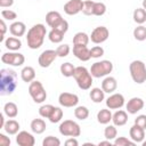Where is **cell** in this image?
Wrapping results in <instances>:
<instances>
[{
    "label": "cell",
    "mask_w": 146,
    "mask_h": 146,
    "mask_svg": "<svg viewBox=\"0 0 146 146\" xmlns=\"http://www.w3.org/2000/svg\"><path fill=\"white\" fill-rule=\"evenodd\" d=\"M5 47L10 51H17L22 48V41L17 36H9L5 40Z\"/></svg>",
    "instance_id": "cell-22"
},
{
    "label": "cell",
    "mask_w": 146,
    "mask_h": 146,
    "mask_svg": "<svg viewBox=\"0 0 146 146\" xmlns=\"http://www.w3.org/2000/svg\"><path fill=\"white\" fill-rule=\"evenodd\" d=\"M110 36V31L106 26H97L92 30L91 34H90V40L91 42L99 44L105 42Z\"/></svg>",
    "instance_id": "cell-9"
},
{
    "label": "cell",
    "mask_w": 146,
    "mask_h": 146,
    "mask_svg": "<svg viewBox=\"0 0 146 146\" xmlns=\"http://www.w3.org/2000/svg\"><path fill=\"white\" fill-rule=\"evenodd\" d=\"M94 3L95 1L92 0H86L83 1V8H82V13L87 16L94 15Z\"/></svg>",
    "instance_id": "cell-39"
},
{
    "label": "cell",
    "mask_w": 146,
    "mask_h": 146,
    "mask_svg": "<svg viewBox=\"0 0 146 146\" xmlns=\"http://www.w3.org/2000/svg\"><path fill=\"white\" fill-rule=\"evenodd\" d=\"M112 113L110 108H102L97 113V121L100 124H108L112 121Z\"/></svg>",
    "instance_id": "cell-25"
},
{
    "label": "cell",
    "mask_w": 146,
    "mask_h": 146,
    "mask_svg": "<svg viewBox=\"0 0 146 146\" xmlns=\"http://www.w3.org/2000/svg\"><path fill=\"white\" fill-rule=\"evenodd\" d=\"M47 29L43 24H35L33 25L26 34V42L27 47L31 49H39L46 38Z\"/></svg>",
    "instance_id": "cell-2"
},
{
    "label": "cell",
    "mask_w": 146,
    "mask_h": 146,
    "mask_svg": "<svg viewBox=\"0 0 146 146\" xmlns=\"http://www.w3.org/2000/svg\"><path fill=\"white\" fill-rule=\"evenodd\" d=\"M143 146H146V140H144V141H143Z\"/></svg>",
    "instance_id": "cell-54"
},
{
    "label": "cell",
    "mask_w": 146,
    "mask_h": 146,
    "mask_svg": "<svg viewBox=\"0 0 146 146\" xmlns=\"http://www.w3.org/2000/svg\"><path fill=\"white\" fill-rule=\"evenodd\" d=\"M135 124L139 125L143 129H146V114H140L135 119Z\"/></svg>",
    "instance_id": "cell-46"
},
{
    "label": "cell",
    "mask_w": 146,
    "mask_h": 146,
    "mask_svg": "<svg viewBox=\"0 0 146 146\" xmlns=\"http://www.w3.org/2000/svg\"><path fill=\"white\" fill-rule=\"evenodd\" d=\"M124 97L122 94H119V92H115V94H112L108 98H106V106L107 108L110 110H120L123 105H124Z\"/></svg>",
    "instance_id": "cell-12"
},
{
    "label": "cell",
    "mask_w": 146,
    "mask_h": 146,
    "mask_svg": "<svg viewBox=\"0 0 146 146\" xmlns=\"http://www.w3.org/2000/svg\"><path fill=\"white\" fill-rule=\"evenodd\" d=\"M3 113H5V115H7L9 119H14V117H16L17 114H18V107H17V105H16L15 103L8 102V103H6L5 106H3Z\"/></svg>",
    "instance_id": "cell-27"
},
{
    "label": "cell",
    "mask_w": 146,
    "mask_h": 146,
    "mask_svg": "<svg viewBox=\"0 0 146 146\" xmlns=\"http://www.w3.org/2000/svg\"><path fill=\"white\" fill-rule=\"evenodd\" d=\"M112 122L114 125L116 127H122L128 122V114L125 111L123 110H119L116 111L113 115H112Z\"/></svg>",
    "instance_id": "cell-20"
},
{
    "label": "cell",
    "mask_w": 146,
    "mask_h": 146,
    "mask_svg": "<svg viewBox=\"0 0 146 146\" xmlns=\"http://www.w3.org/2000/svg\"><path fill=\"white\" fill-rule=\"evenodd\" d=\"M129 135H130L131 140H133L136 144L137 143H143L144 139H145V129L140 128L137 124H133L129 130Z\"/></svg>",
    "instance_id": "cell-17"
},
{
    "label": "cell",
    "mask_w": 146,
    "mask_h": 146,
    "mask_svg": "<svg viewBox=\"0 0 146 146\" xmlns=\"http://www.w3.org/2000/svg\"><path fill=\"white\" fill-rule=\"evenodd\" d=\"M1 16L3 19H7V21H15L17 18V14L11 9H3L1 11Z\"/></svg>",
    "instance_id": "cell-43"
},
{
    "label": "cell",
    "mask_w": 146,
    "mask_h": 146,
    "mask_svg": "<svg viewBox=\"0 0 146 146\" xmlns=\"http://www.w3.org/2000/svg\"><path fill=\"white\" fill-rule=\"evenodd\" d=\"M1 62L3 64H8V65H11V66H22L25 62V57L21 52L9 51V52L2 54Z\"/></svg>",
    "instance_id": "cell-8"
},
{
    "label": "cell",
    "mask_w": 146,
    "mask_h": 146,
    "mask_svg": "<svg viewBox=\"0 0 146 146\" xmlns=\"http://www.w3.org/2000/svg\"><path fill=\"white\" fill-rule=\"evenodd\" d=\"M70 51H71V48H70V46L66 44V43H64V44H59V46L57 47V49H56L57 56H58V57H62V58L66 57V56L70 54Z\"/></svg>",
    "instance_id": "cell-41"
},
{
    "label": "cell",
    "mask_w": 146,
    "mask_h": 146,
    "mask_svg": "<svg viewBox=\"0 0 146 146\" xmlns=\"http://www.w3.org/2000/svg\"><path fill=\"white\" fill-rule=\"evenodd\" d=\"M14 5V0H0V7L1 8H9Z\"/></svg>",
    "instance_id": "cell-50"
},
{
    "label": "cell",
    "mask_w": 146,
    "mask_h": 146,
    "mask_svg": "<svg viewBox=\"0 0 146 146\" xmlns=\"http://www.w3.org/2000/svg\"><path fill=\"white\" fill-rule=\"evenodd\" d=\"M117 136V130H116V125L114 124H110L104 129V137L108 140H114Z\"/></svg>",
    "instance_id": "cell-34"
},
{
    "label": "cell",
    "mask_w": 146,
    "mask_h": 146,
    "mask_svg": "<svg viewBox=\"0 0 146 146\" xmlns=\"http://www.w3.org/2000/svg\"><path fill=\"white\" fill-rule=\"evenodd\" d=\"M112 71H113V64L111 60H107V59L96 62L90 67V73L94 78L107 76Z\"/></svg>",
    "instance_id": "cell-5"
},
{
    "label": "cell",
    "mask_w": 146,
    "mask_h": 146,
    "mask_svg": "<svg viewBox=\"0 0 146 146\" xmlns=\"http://www.w3.org/2000/svg\"><path fill=\"white\" fill-rule=\"evenodd\" d=\"M10 138L7 137L5 133H0V145L1 146H9L10 145Z\"/></svg>",
    "instance_id": "cell-47"
},
{
    "label": "cell",
    "mask_w": 146,
    "mask_h": 146,
    "mask_svg": "<svg viewBox=\"0 0 146 146\" xmlns=\"http://www.w3.org/2000/svg\"><path fill=\"white\" fill-rule=\"evenodd\" d=\"M21 78H22V80L24 82L31 83L35 79V71H34V68L32 66H25V67H23L22 71H21Z\"/></svg>",
    "instance_id": "cell-23"
},
{
    "label": "cell",
    "mask_w": 146,
    "mask_h": 146,
    "mask_svg": "<svg viewBox=\"0 0 146 146\" xmlns=\"http://www.w3.org/2000/svg\"><path fill=\"white\" fill-rule=\"evenodd\" d=\"M82 8H83L82 0H68L64 5V11H65V14H67L70 16L79 14L80 11H82Z\"/></svg>",
    "instance_id": "cell-13"
},
{
    "label": "cell",
    "mask_w": 146,
    "mask_h": 146,
    "mask_svg": "<svg viewBox=\"0 0 146 146\" xmlns=\"http://www.w3.org/2000/svg\"><path fill=\"white\" fill-rule=\"evenodd\" d=\"M48 38L52 43H60L64 39V33L56 29H51V31L48 33Z\"/></svg>",
    "instance_id": "cell-32"
},
{
    "label": "cell",
    "mask_w": 146,
    "mask_h": 146,
    "mask_svg": "<svg viewBox=\"0 0 146 146\" xmlns=\"http://www.w3.org/2000/svg\"><path fill=\"white\" fill-rule=\"evenodd\" d=\"M17 88V73L10 68L0 70V95L9 96Z\"/></svg>",
    "instance_id": "cell-1"
},
{
    "label": "cell",
    "mask_w": 146,
    "mask_h": 146,
    "mask_svg": "<svg viewBox=\"0 0 146 146\" xmlns=\"http://www.w3.org/2000/svg\"><path fill=\"white\" fill-rule=\"evenodd\" d=\"M132 17H133V21L141 25L143 23L146 22V10L141 7V8H137L133 10V14H132Z\"/></svg>",
    "instance_id": "cell-30"
},
{
    "label": "cell",
    "mask_w": 146,
    "mask_h": 146,
    "mask_svg": "<svg viewBox=\"0 0 146 146\" xmlns=\"http://www.w3.org/2000/svg\"><path fill=\"white\" fill-rule=\"evenodd\" d=\"M29 94L32 97L34 103L41 104L47 99V91L43 88L42 83L38 80H34L29 86Z\"/></svg>",
    "instance_id": "cell-6"
},
{
    "label": "cell",
    "mask_w": 146,
    "mask_h": 146,
    "mask_svg": "<svg viewBox=\"0 0 146 146\" xmlns=\"http://www.w3.org/2000/svg\"><path fill=\"white\" fill-rule=\"evenodd\" d=\"M55 106H52L51 104H46V105H42L40 108H39V114L41 117H44V119H49L50 114L52 113Z\"/></svg>",
    "instance_id": "cell-37"
},
{
    "label": "cell",
    "mask_w": 146,
    "mask_h": 146,
    "mask_svg": "<svg viewBox=\"0 0 146 146\" xmlns=\"http://www.w3.org/2000/svg\"><path fill=\"white\" fill-rule=\"evenodd\" d=\"M89 97L96 104L102 103L105 99V91L102 88H92L89 92Z\"/></svg>",
    "instance_id": "cell-26"
},
{
    "label": "cell",
    "mask_w": 146,
    "mask_h": 146,
    "mask_svg": "<svg viewBox=\"0 0 146 146\" xmlns=\"http://www.w3.org/2000/svg\"><path fill=\"white\" fill-rule=\"evenodd\" d=\"M144 105H145V103L140 97H132L128 100L125 108L129 114H137V112L143 110Z\"/></svg>",
    "instance_id": "cell-14"
},
{
    "label": "cell",
    "mask_w": 146,
    "mask_h": 146,
    "mask_svg": "<svg viewBox=\"0 0 146 146\" xmlns=\"http://www.w3.org/2000/svg\"><path fill=\"white\" fill-rule=\"evenodd\" d=\"M58 103L63 107H74L79 103V97L72 92H62L58 96Z\"/></svg>",
    "instance_id": "cell-11"
},
{
    "label": "cell",
    "mask_w": 146,
    "mask_h": 146,
    "mask_svg": "<svg viewBox=\"0 0 146 146\" xmlns=\"http://www.w3.org/2000/svg\"><path fill=\"white\" fill-rule=\"evenodd\" d=\"M74 116L78 120L83 121L89 116V110L86 106H76L74 110Z\"/></svg>",
    "instance_id": "cell-33"
},
{
    "label": "cell",
    "mask_w": 146,
    "mask_h": 146,
    "mask_svg": "<svg viewBox=\"0 0 146 146\" xmlns=\"http://www.w3.org/2000/svg\"><path fill=\"white\" fill-rule=\"evenodd\" d=\"M113 144L115 145V146H133L136 143L133 141V140H130V139H128L127 137H116L115 139H114V141H113Z\"/></svg>",
    "instance_id": "cell-38"
},
{
    "label": "cell",
    "mask_w": 146,
    "mask_h": 146,
    "mask_svg": "<svg viewBox=\"0 0 146 146\" xmlns=\"http://www.w3.org/2000/svg\"><path fill=\"white\" fill-rule=\"evenodd\" d=\"M62 19H63V17H62L60 13L55 11V10H51V11L47 13V15H46V23H47V25L50 26L51 29L55 27Z\"/></svg>",
    "instance_id": "cell-21"
},
{
    "label": "cell",
    "mask_w": 146,
    "mask_h": 146,
    "mask_svg": "<svg viewBox=\"0 0 146 146\" xmlns=\"http://www.w3.org/2000/svg\"><path fill=\"white\" fill-rule=\"evenodd\" d=\"M116 88H117V81H116V79L113 78V76L107 75V76L103 80V82H102V89H103L105 92H107V94L114 92V91L116 90Z\"/></svg>",
    "instance_id": "cell-18"
},
{
    "label": "cell",
    "mask_w": 146,
    "mask_h": 146,
    "mask_svg": "<svg viewBox=\"0 0 146 146\" xmlns=\"http://www.w3.org/2000/svg\"><path fill=\"white\" fill-rule=\"evenodd\" d=\"M0 26H1V36H0V41L2 42V41H3V36H5L6 32H7V25H6L3 18L0 21Z\"/></svg>",
    "instance_id": "cell-48"
},
{
    "label": "cell",
    "mask_w": 146,
    "mask_h": 146,
    "mask_svg": "<svg viewBox=\"0 0 146 146\" xmlns=\"http://www.w3.org/2000/svg\"><path fill=\"white\" fill-rule=\"evenodd\" d=\"M133 38L137 41H144V40H146V27L143 26V25L137 26L133 30Z\"/></svg>",
    "instance_id": "cell-35"
},
{
    "label": "cell",
    "mask_w": 146,
    "mask_h": 146,
    "mask_svg": "<svg viewBox=\"0 0 146 146\" xmlns=\"http://www.w3.org/2000/svg\"><path fill=\"white\" fill-rule=\"evenodd\" d=\"M73 55L81 62H87L91 58L90 49H88V47L83 44H73Z\"/></svg>",
    "instance_id": "cell-15"
},
{
    "label": "cell",
    "mask_w": 146,
    "mask_h": 146,
    "mask_svg": "<svg viewBox=\"0 0 146 146\" xmlns=\"http://www.w3.org/2000/svg\"><path fill=\"white\" fill-rule=\"evenodd\" d=\"M9 31H10V33L14 36L19 38V36H23L25 34V32H26V25L23 22L17 21V22H14V23L10 24Z\"/></svg>",
    "instance_id": "cell-19"
},
{
    "label": "cell",
    "mask_w": 146,
    "mask_h": 146,
    "mask_svg": "<svg viewBox=\"0 0 146 146\" xmlns=\"http://www.w3.org/2000/svg\"><path fill=\"white\" fill-rule=\"evenodd\" d=\"M141 5H143V8L146 10V0H143V3Z\"/></svg>",
    "instance_id": "cell-53"
},
{
    "label": "cell",
    "mask_w": 146,
    "mask_h": 146,
    "mask_svg": "<svg viewBox=\"0 0 146 146\" xmlns=\"http://www.w3.org/2000/svg\"><path fill=\"white\" fill-rule=\"evenodd\" d=\"M106 13V5L104 2L94 3V16H103Z\"/></svg>",
    "instance_id": "cell-40"
},
{
    "label": "cell",
    "mask_w": 146,
    "mask_h": 146,
    "mask_svg": "<svg viewBox=\"0 0 146 146\" xmlns=\"http://www.w3.org/2000/svg\"><path fill=\"white\" fill-rule=\"evenodd\" d=\"M57 57H58V56H57L56 50L47 49V50H43V51L40 54V56H39V58H38V63H39V65H40L41 67L47 68V67H49V66L54 63V60H55Z\"/></svg>",
    "instance_id": "cell-10"
},
{
    "label": "cell",
    "mask_w": 146,
    "mask_h": 146,
    "mask_svg": "<svg viewBox=\"0 0 146 146\" xmlns=\"http://www.w3.org/2000/svg\"><path fill=\"white\" fill-rule=\"evenodd\" d=\"M52 29H56V30H58V31H60L62 33H66L67 32V30H68V23H67V21H65L64 18L55 26V27H52Z\"/></svg>",
    "instance_id": "cell-45"
},
{
    "label": "cell",
    "mask_w": 146,
    "mask_h": 146,
    "mask_svg": "<svg viewBox=\"0 0 146 146\" xmlns=\"http://www.w3.org/2000/svg\"><path fill=\"white\" fill-rule=\"evenodd\" d=\"M129 72L133 82L141 84L146 82V65L141 60H132L129 65Z\"/></svg>",
    "instance_id": "cell-4"
},
{
    "label": "cell",
    "mask_w": 146,
    "mask_h": 146,
    "mask_svg": "<svg viewBox=\"0 0 146 146\" xmlns=\"http://www.w3.org/2000/svg\"><path fill=\"white\" fill-rule=\"evenodd\" d=\"M59 145H60V140L54 136H47L42 141V146H59Z\"/></svg>",
    "instance_id": "cell-42"
},
{
    "label": "cell",
    "mask_w": 146,
    "mask_h": 146,
    "mask_svg": "<svg viewBox=\"0 0 146 146\" xmlns=\"http://www.w3.org/2000/svg\"><path fill=\"white\" fill-rule=\"evenodd\" d=\"M16 143L19 145V146H33L35 144V139L33 137L32 133L23 130V131H19L16 136Z\"/></svg>",
    "instance_id": "cell-16"
},
{
    "label": "cell",
    "mask_w": 146,
    "mask_h": 146,
    "mask_svg": "<svg viewBox=\"0 0 146 146\" xmlns=\"http://www.w3.org/2000/svg\"><path fill=\"white\" fill-rule=\"evenodd\" d=\"M73 78L75 79V82L78 83L79 88L82 90H88L91 88V84L94 82L92 80V75L90 73V71L88 68H86L84 66H78L75 67V72Z\"/></svg>",
    "instance_id": "cell-3"
},
{
    "label": "cell",
    "mask_w": 146,
    "mask_h": 146,
    "mask_svg": "<svg viewBox=\"0 0 146 146\" xmlns=\"http://www.w3.org/2000/svg\"><path fill=\"white\" fill-rule=\"evenodd\" d=\"M59 132L65 137H79L81 135V128L73 120H64L59 124Z\"/></svg>",
    "instance_id": "cell-7"
},
{
    "label": "cell",
    "mask_w": 146,
    "mask_h": 146,
    "mask_svg": "<svg viewBox=\"0 0 146 146\" xmlns=\"http://www.w3.org/2000/svg\"><path fill=\"white\" fill-rule=\"evenodd\" d=\"M3 114H5V113H3ZM3 114H0V129H3L5 123H6L5 117H3Z\"/></svg>",
    "instance_id": "cell-51"
},
{
    "label": "cell",
    "mask_w": 146,
    "mask_h": 146,
    "mask_svg": "<svg viewBox=\"0 0 146 146\" xmlns=\"http://www.w3.org/2000/svg\"><path fill=\"white\" fill-rule=\"evenodd\" d=\"M99 146H102V145H107V146H111L112 145V143H111V140H108V139H106V140H104V141H99V144H98Z\"/></svg>",
    "instance_id": "cell-52"
},
{
    "label": "cell",
    "mask_w": 146,
    "mask_h": 146,
    "mask_svg": "<svg viewBox=\"0 0 146 146\" xmlns=\"http://www.w3.org/2000/svg\"><path fill=\"white\" fill-rule=\"evenodd\" d=\"M3 130L6 131V133L8 135H17L19 131V123L16 120H8L5 123Z\"/></svg>",
    "instance_id": "cell-28"
},
{
    "label": "cell",
    "mask_w": 146,
    "mask_h": 146,
    "mask_svg": "<svg viewBox=\"0 0 146 146\" xmlns=\"http://www.w3.org/2000/svg\"><path fill=\"white\" fill-rule=\"evenodd\" d=\"M90 36L86 32H78L73 36V44H83L87 46L89 43Z\"/></svg>",
    "instance_id": "cell-29"
},
{
    "label": "cell",
    "mask_w": 146,
    "mask_h": 146,
    "mask_svg": "<svg viewBox=\"0 0 146 146\" xmlns=\"http://www.w3.org/2000/svg\"><path fill=\"white\" fill-rule=\"evenodd\" d=\"M63 115H64L63 110L60 107H55L54 111H52V113L49 116V121L51 123H57V122H59L63 119Z\"/></svg>",
    "instance_id": "cell-36"
},
{
    "label": "cell",
    "mask_w": 146,
    "mask_h": 146,
    "mask_svg": "<svg viewBox=\"0 0 146 146\" xmlns=\"http://www.w3.org/2000/svg\"><path fill=\"white\" fill-rule=\"evenodd\" d=\"M104 55V49L100 46H95L90 49V56L91 58H100Z\"/></svg>",
    "instance_id": "cell-44"
},
{
    "label": "cell",
    "mask_w": 146,
    "mask_h": 146,
    "mask_svg": "<svg viewBox=\"0 0 146 146\" xmlns=\"http://www.w3.org/2000/svg\"><path fill=\"white\" fill-rule=\"evenodd\" d=\"M74 72H75V66L68 62L66 63H63L60 65V73L65 76V78H71L74 75Z\"/></svg>",
    "instance_id": "cell-31"
},
{
    "label": "cell",
    "mask_w": 146,
    "mask_h": 146,
    "mask_svg": "<svg viewBox=\"0 0 146 146\" xmlns=\"http://www.w3.org/2000/svg\"><path fill=\"white\" fill-rule=\"evenodd\" d=\"M65 145H66V146H78V145H79V141L76 140L75 137H70V138L65 141Z\"/></svg>",
    "instance_id": "cell-49"
},
{
    "label": "cell",
    "mask_w": 146,
    "mask_h": 146,
    "mask_svg": "<svg viewBox=\"0 0 146 146\" xmlns=\"http://www.w3.org/2000/svg\"><path fill=\"white\" fill-rule=\"evenodd\" d=\"M30 128H31L32 132H34V133H36V135H40V133L44 132L47 125H46V122H44L42 119H33V120L31 121Z\"/></svg>",
    "instance_id": "cell-24"
}]
</instances>
